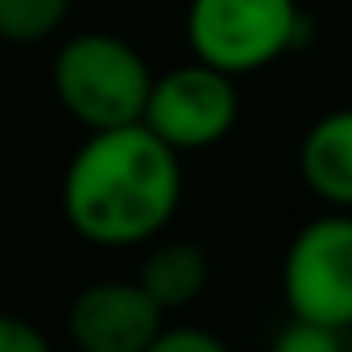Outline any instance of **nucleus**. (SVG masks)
Instances as JSON below:
<instances>
[{
	"label": "nucleus",
	"mask_w": 352,
	"mask_h": 352,
	"mask_svg": "<svg viewBox=\"0 0 352 352\" xmlns=\"http://www.w3.org/2000/svg\"><path fill=\"white\" fill-rule=\"evenodd\" d=\"M270 352H348V331H336V327H319V323H307V319H290Z\"/></svg>",
	"instance_id": "10"
},
{
	"label": "nucleus",
	"mask_w": 352,
	"mask_h": 352,
	"mask_svg": "<svg viewBox=\"0 0 352 352\" xmlns=\"http://www.w3.org/2000/svg\"><path fill=\"white\" fill-rule=\"evenodd\" d=\"M183 204V162L145 124L91 133L63 174L67 224L100 249L153 241Z\"/></svg>",
	"instance_id": "1"
},
{
	"label": "nucleus",
	"mask_w": 352,
	"mask_h": 352,
	"mask_svg": "<svg viewBox=\"0 0 352 352\" xmlns=\"http://www.w3.org/2000/svg\"><path fill=\"white\" fill-rule=\"evenodd\" d=\"M236 116H241L236 79L216 67L187 63L174 67L170 75H153L141 124L174 153H191L220 145L232 133Z\"/></svg>",
	"instance_id": "5"
},
{
	"label": "nucleus",
	"mask_w": 352,
	"mask_h": 352,
	"mask_svg": "<svg viewBox=\"0 0 352 352\" xmlns=\"http://www.w3.org/2000/svg\"><path fill=\"white\" fill-rule=\"evenodd\" d=\"M302 34L298 0H191L187 46L195 63L232 79L274 67Z\"/></svg>",
	"instance_id": "3"
},
{
	"label": "nucleus",
	"mask_w": 352,
	"mask_h": 352,
	"mask_svg": "<svg viewBox=\"0 0 352 352\" xmlns=\"http://www.w3.org/2000/svg\"><path fill=\"white\" fill-rule=\"evenodd\" d=\"M298 174L331 212H352V108H336L302 133Z\"/></svg>",
	"instance_id": "7"
},
{
	"label": "nucleus",
	"mask_w": 352,
	"mask_h": 352,
	"mask_svg": "<svg viewBox=\"0 0 352 352\" xmlns=\"http://www.w3.org/2000/svg\"><path fill=\"white\" fill-rule=\"evenodd\" d=\"M282 294L290 319L352 327V212H327L294 232L282 261Z\"/></svg>",
	"instance_id": "4"
},
{
	"label": "nucleus",
	"mask_w": 352,
	"mask_h": 352,
	"mask_svg": "<svg viewBox=\"0 0 352 352\" xmlns=\"http://www.w3.org/2000/svg\"><path fill=\"white\" fill-rule=\"evenodd\" d=\"M166 311L137 282H91L71 298L67 331L79 352H145L162 331Z\"/></svg>",
	"instance_id": "6"
},
{
	"label": "nucleus",
	"mask_w": 352,
	"mask_h": 352,
	"mask_svg": "<svg viewBox=\"0 0 352 352\" xmlns=\"http://www.w3.org/2000/svg\"><path fill=\"white\" fill-rule=\"evenodd\" d=\"M75 0H0V42L34 46L58 34Z\"/></svg>",
	"instance_id": "9"
},
{
	"label": "nucleus",
	"mask_w": 352,
	"mask_h": 352,
	"mask_svg": "<svg viewBox=\"0 0 352 352\" xmlns=\"http://www.w3.org/2000/svg\"><path fill=\"white\" fill-rule=\"evenodd\" d=\"M208 278H212V261L195 241H162L145 257L137 286L162 311H179V307H191L208 290Z\"/></svg>",
	"instance_id": "8"
},
{
	"label": "nucleus",
	"mask_w": 352,
	"mask_h": 352,
	"mask_svg": "<svg viewBox=\"0 0 352 352\" xmlns=\"http://www.w3.org/2000/svg\"><path fill=\"white\" fill-rule=\"evenodd\" d=\"M348 352H352V327H348Z\"/></svg>",
	"instance_id": "13"
},
{
	"label": "nucleus",
	"mask_w": 352,
	"mask_h": 352,
	"mask_svg": "<svg viewBox=\"0 0 352 352\" xmlns=\"http://www.w3.org/2000/svg\"><path fill=\"white\" fill-rule=\"evenodd\" d=\"M54 96L67 116H75L83 129H124L141 124L153 71L145 54L104 30L75 34L54 54Z\"/></svg>",
	"instance_id": "2"
},
{
	"label": "nucleus",
	"mask_w": 352,
	"mask_h": 352,
	"mask_svg": "<svg viewBox=\"0 0 352 352\" xmlns=\"http://www.w3.org/2000/svg\"><path fill=\"white\" fill-rule=\"evenodd\" d=\"M145 352H232V348L204 327H162Z\"/></svg>",
	"instance_id": "11"
},
{
	"label": "nucleus",
	"mask_w": 352,
	"mask_h": 352,
	"mask_svg": "<svg viewBox=\"0 0 352 352\" xmlns=\"http://www.w3.org/2000/svg\"><path fill=\"white\" fill-rule=\"evenodd\" d=\"M0 352H50V340L30 319L0 311Z\"/></svg>",
	"instance_id": "12"
}]
</instances>
